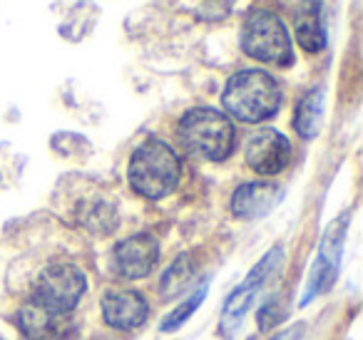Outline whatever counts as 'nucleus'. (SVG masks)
<instances>
[{"label":"nucleus","mask_w":363,"mask_h":340,"mask_svg":"<svg viewBox=\"0 0 363 340\" xmlns=\"http://www.w3.org/2000/svg\"><path fill=\"white\" fill-rule=\"evenodd\" d=\"M222 105L232 117L247 125L272 120L281 107V87L264 70H239L227 80Z\"/></svg>","instance_id":"nucleus-1"},{"label":"nucleus","mask_w":363,"mask_h":340,"mask_svg":"<svg viewBox=\"0 0 363 340\" xmlns=\"http://www.w3.org/2000/svg\"><path fill=\"white\" fill-rule=\"evenodd\" d=\"M179 176V157L162 140H145L132 152L130 164H127L130 186L145 199H164L177 189Z\"/></svg>","instance_id":"nucleus-2"},{"label":"nucleus","mask_w":363,"mask_h":340,"mask_svg":"<svg viewBox=\"0 0 363 340\" xmlns=\"http://www.w3.org/2000/svg\"><path fill=\"white\" fill-rule=\"evenodd\" d=\"M179 140L192 154L222 162L234 149V125L214 107H194L179 120Z\"/></svg>","instance_id":"nucleus-3"},{"label":"nucleus","mask_w":363,"mask_h":340,"mask_svg":"<svg viewBox=\"0 0 363 340\" xmlns=\"http://www.w3.org/2000/svg\"><path fill=\"white\" fill-rule=\"evenodd\" d=\"M242 50L252 60L269 62V65L286 67L291 65V38L284 21L272 11H252L242 23Z\"/></svg>","instance_id":"nucleus-4"},{"label":"nucleus","mask_w":363,"mask_h":340,"mask_svg":"<svg viewBox=\"0 0 363 340\" xmlns=\"http://www.w3.org/2000/svg\"><path fill=\"white\" fill-rule=\"evenodd\" d=\"M87 290V276L72 261H50L33 280V303L67 315Z\"/></svg>","instance_id":"nucleus-5"},{"label":"nucleus","mask_w":363,"mask_h":340,"mask_svg":"<svg viewBox=\"0 0 363 340\" xmlns=\"http://www.w3.org/2000/svg\"><path fill=\"white\" fill-rule=\"evenodd\" d=\"M284 261V246H274L252 271L249 276L229 293V298L224 300L222 308V330L224 333H234L242 325V320L247 318L249 308H252L254 298L262 293L264 283L272 278V273L279 268V264Z\"/></svg>","instance_id":"nucleus-6"},{"label":"nucleus","mask_w":363,"mask_h":340,"mask_svg":"<svg viewBox=\"0 0 363 340\" xmlns=\"http://www.w3.org/2000/svg\"><path fill=\"white\" fill-rule=\"evenodd\" d=\"M343 241H346V221H336L331 229L326 231L321 241V249L313 261V268L308 273L306 293L301 295V305L311 303L316 295L328 293L333 288L338 278V271H341V259H343Z\"/></svg>","instance_id":"nucleus-7"},{"label":"nucleus","mask_w":363,"mask_h":340,"mask_svg":"<svg viewBox=\"0 0 363 340\" xmlns=\"http://www.w3.org/2000/svg\"><path fill=\"white\" fill-rule=\"evenodd\" d=\"M70 214L72 221L87 229L90 234L107 236L117 229V206L105 191L92 189V186H82L77 194L70 196Z\"/></svg>","instance_id":"nucleus-8"},{"label":"nucleus","mask_w":363,"mask_h":340,"mask_svg":"<svg viewBox=\"0 0 363 340\" xmlns=\"http://www.w3.org/2000/svg\"><path fill=\"white\" fill-rule=\"evenodd\" d=\"M160 261V244L150 234H135L112 249V264L122 278H147Z\"/></svg>","instance_id":"nucleus-9"},{"label":"nucleus","mask_w":363,"mask_h":340,"mask_svg":"<svg viewBox=\"0 0 363 340\" xmlns=\"http://www.w3.org/2000/svg\"><path fill=\"white\" fill-rule=\"evenodd\" d=\"M244 157H247V164L252 171H257L262 176H274L279 171H284V166L289 164L291 144L279 130L264 127L247 142Z\"/></svg>","instance_id":"nucleus-10"},{"label":"nucleus","mask_w":363,"mask_h":340,"mask_svg":"<svg viewBox=\"0 0 363 340\" xmlns=\"http://www.w3.org/2000/svg\"><path fill=\"white\" fill-rule=\"evenodd\" d=\"M150 315L145 295L130 288H112L102 295V318L110 328L137 330Z\"/></svg>","instance_id":"nucleus-11"},{"label":"nucleus","mask_w":363,"mask_h":340,"mask_svg":"<svg viewBox=\"0 0 363 340\" xmlns=\"http://www.w3.org/2000/svg\"><path fill=\"white\" fill-rule=\"evenodd\" d=\"M284 199V189L274 181H247L232 196V214L244 221H257L272 214Z\"/></svg>","instance_id":"nucleus-12"},{"label":"nucleus","mask_w":363,"mask_h":340,"mask_svg":"<svg viewBox=\"0 0 363 340\" xmlns=\"http://www.w3.org/2000/svg\"><path fill=\"white\" fill-rule=\"evenodd\" d=\"M18 328L23 330L28 340H65L67 338V318L62 313L43 308V305L28 303L21 305L16 315Z\"/></svg>","instance_id":"nucleus-13"},{"label":"nucleus","mask_w":363,"mask_h":340,"mask_svg":"<svg viewBox=\"0 0 363 340\" xmlns=\"http://www.w3.org/2000/svg\"><path fill=\"white\" fill-rule=\"evenodd\" d=\"M294 33L298 45L306 52H321L326 47V26H323V8L318 0H306L294 16Z\"/></svg>","instance_id":"nucleus-14"},{"label":"nucleus","mask_w":363,"mask_h":340,"mask_svg":"<svg viewBox=\"0 0 363 340\" xmlns=\"http://www.w3.org/2000/svg\"><path fill=\"white\" fill-rule=\"evenodd\" d=\"M323 125V90L313 87L298 100L296 115H294V130L301 140H313Z\"/></svg>","instance_id":"nucleus-15"},{"label":"nucleus","mask_w":363,"mask_h":340,"mask_svg":"<svg viewBox=\"0 0 363 340\" xmlns=\"http://www.w3.org/2000/svg\"><path fill=\"white\" fill-rule=\"evenodd\" d=\"M97 16H100V11H97L95 6H90V3H77L75 8H70V13H67L65 21H62L60 35L67 38L70 42H80L82 38H87L92 33V28H95V23H97Z\"/></svg>","instance_id":"nucleus-16"},{"label":"nucleus","mask_w":363,"mask_h":340,"mask_svg":"<svg viewBox=\"0 0 363 340\" xmlns=\"http://www.w3.org/2000/svg\"><path fill=\"white\" fill-rule=\"evenodd\" d=\"M50 149L55 152V157L65 162H87L92 157V144L90 140H85L77 132H57V135L50 137Z\"/></svg>","instance_id":"nucleus-17"},{"label":"nucleus","mask_w":363,"mask_h":340,"mask_svg":"<svg viewBox=\"0 0 363 340\" xmlns=\"http://www.w3.org/2000/svg\"><path fill=\"white\" fill-rule=\"evenodd\" d=\"M192 276H194L192 256L182 254L179 259H177L174 264L164 271V276H162V280H160L162 298H174V295H179L182 290L187 288V283L192 280Z\"/></svg>","instance_id":"nucleus-18"},{"label":"nucleus","mask_w":363,"mask_h":340,"mask_svg":"<svg viewBox=\"0 0 363 340\" xmlns=\"http://www.w3.org/2000/svg\"><path fill=\"white\" fill-rule=\"evenodd\" d=\"M28 159L18 152H13L8 144H0V189L16 186L26 171Z\"/></svg>","instance_id":"nucleus-19"},{"label":"nucleus","mask_w":363,"mask_h":340,"mask_svg":"<svg viewBox=\"0 0 363 340\" xmlns=\"http://www.w3.org/2000/svg\"><path fill=\"white\" fill-rule=\"evenodd\" d=\"M204 295H207V285H202V288H197L192 295H189L184 303H179L174 310H172L169 315H167L164 320H162V325H160V330L162 333H174V330H179L182 325L187 323L189 320V315L194 313V310L199 308V303L204 300Z\"/></svg>","instance_id":"nucleus-20"},{"label":"nucleus","mask_w":363,"mask_h":340,"mask_svg":"<svg viewBox=\"0 0 363 340\" xmlns=\"http://www.w3.org/2000/svg\"><path fill=\"white\" fill-rule=\"evenodd\" d=\"M279 320H281V315H279L277 303H269L267 308L259 313V328L269 330V328H274V325H279Z\"/></svg>","instance_id":"nucleus-21"},{"label":"nucleus","mask_w":363,"mask_h":340,"mask_svg":"<svg viewBox=\"0 0 363 340\" xmlns=\"http://www.w3.org/2000/svg\"><path fill=\"white\" fill-rule=\"evenodd\" d=\"M0 340H3V338H0Z\"/></svg>","instance_id":"nucleus-22"}]
</instances>
